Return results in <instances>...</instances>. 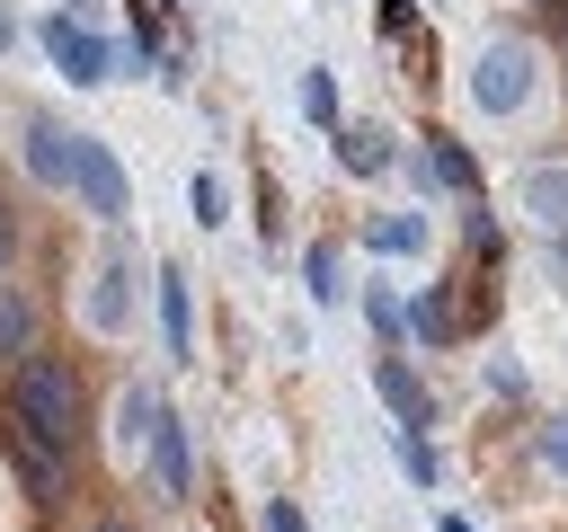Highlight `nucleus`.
Masks as SVG:
<instances>
[{"label":"nucleus","instance_id":"nucleus-1","mask_svg":"<svg viewBox=\"0 0 568 532\" xmlns=\"http://www.w3.org/2000/svg\"><path fill=\"white\" fill-rule=\"evenodd\" d=\"M9 443L27 461L36 488L62 479L71 443H80V381L62 355H18V381H9Z\"/></svg>","mask_w":568,"mask_h":532},{"label":"nucleus","instance_id":"nucleus-2","mask_svg":"<svg viewBox=\"0 0 568 532\" xmlns=\"http://www.w3.org/2000/svg\"><path fill=\"white\" fill-rule=\"evenodd\" d=\"M532 98V44H479V62H470V106L479 115H515Z\"/></svg>","mask_w":568,"mask_h":532},{"label":"nucleus","instance_id":"nucleus-3","mask_svg":"<svg viewBox=\"0 0 568 532\" xmlns=\"http://www.w3.org/2000/svg\"><path fill=\"white\" fill-rule=\"evenodd\" d=\"M98 222H124V204H133V186H124V168H115V151L98 142V133H71V177H62Z\"/></svg>","mask_w":568,"mask_h":532},{"label":"nucleus","instance_id":"nucleus-4","mask_svg":"<svg viewBox=\"0 0 568 532\" xmlns=\"http://www.w3.org/2000/svg\"><path fill=\"white\" fill-rule=\"evenodd\" d=\"M44 53H53V71L71 80V89H98V80H115V53L62 9V18H44Z\"/></svg>","mask_w":568,"mask_h":532},{"label":"nucleus","instance_id":"nucleus-5","mask_svg":"<svg viewBox=\"0 0 568 532\" xmlns=\"http://www.w3.org/2000/svg\"><path fill=\"white\" fill-rule=\"evenodd\" d=\"M133 275H142V266H133V248H106V257H98V284H89V328H106V337H115V328L133 319Z\"/></svg>","mask_w":568,"mask_h":532},{"label":"nucleus","instance_id":"nucleus-6","mask_svg":"<svg viewBox=\"0 0 568 532\" xmlns=\"http://www.w3.org/2000/svg\"><path fill=\"white\" fill-rule=\"evenodd\" d=\"M142 443H151V479H160V497H186V488H195V461H186V434H178L169 408H151Z\"/></svg>","mask_w":568,"mask_h":532},{"label":"nucleus","instance_id":"nucleus-7","mask_svg":"<svg viewBox=\"0 0 568 532\" xmlns=\"http://www.w3.org/2000/svg\"><path fill=\"white\" fill-rule=\"evenodd\" d=\"M515 204H524L541 231H568V160H541V168H524Z\"/></svg>","mask_w":568,"mask_h":532},{"label":"nucleus","instance_id":"nucleus-8","mask_svg":"<svg viewBox=\"0 0 568 532\" xmlns=\"http://www.w3.org/2000/svg\"><path fill=\"white\" fill-rule=\"evenodd\" d=\"M373 390L390 399V417H399V434H426V390H417V372H408L399 355H382V364H373Z\"/></svg>","mask_w":568,"mask_h":532},{"label":"nucleus","instance_id":"nucleus-9","mask_svg":"<svg viewBox=\"0 0 568 532\" xmlns=\"http://www.w3.org/2000/svg\"><path fill=\"white\" fill-rule=\"evenodd\" d=\"M160 346L186 364L195 355V301H186V275H160Z\"/></svg>","mask_w":568,"mask_h":532},{"label":"nucleus","instance_id":"nucleus-10","mask_svg":"<svg viewBox=\"0 0 568 532\" xmlns=\"http://www.w3.org/2000/svg\"><path fill=\"white\" fill-rule=\"evenodd\" d=\"M337 168H355V177H382V168H390V133H373V124H346V133H337Z\"/></svg>","mask_w":568,"mask_h":532},{"label":"nucleus","instance_id":"nucleus-11","mask_svg":"<svg viewBox=\"0 0 568 532\" xmlns=\"http://www.w3.org/2000/svg\"><path fill=\"white\" fill-rule=\"evenodd\" d=\"M27 168H36L44 186H62V177H71V133H62V124H36V133H27Z\"/></svg>","mask_w":568,"mask_h":532},{"label":"nucleus","instance_id":"nucleus-12","mask_svg":"<svg viewBox=\"0 0 568 532\" xmlns=\"http://www.w3.org/2000/svg\"><path fill=\"white\" fill-rule=\"evenodd\" d=\"M426 168H435L453 195H479V168H470V151H462L453 133H426Z\"/></svg>","mask_w":568,"mask_h":532},{"label":"nucleus","instance_id":"nucleus-13","mask_svg":"<svg viewBox=\"0 0 568 532\" xmlns=\"http://www.w3.org/2000/svg\"><path fill=\"white\" fill-rule=\"evenodd\" d=\"M364 248H382V257H417V248H426V222H417V213H390V222L364 231Z\"/></svg>","mask_w":568,"mask_h":532},{"label":"nucleus","instance_id":"nucleus-14","mask_svg":"<svg viewBox=\"0 0 568 532\" xmlns=\"http://www.w3.org/2000/svg\"><path fill=\"white\" fill-rule=\"evenodd\" d=\"M27 346H36V310H27V293L0 284V355H27Z\"/></svg>","mask_w":568,"mask_h":532},{"label":"nucleus","instance_id":"nucleus-15","mask_svg":"<svg viewBox=\"0 0 568 532\" xmlns=\"http://www.w3.org/2000/svg\"><path fill=\"white\" fill-rule=\"evenodd\" d=\"M186 195H195V222H204V231H222V213H231L222 177H213V168H195V186H186Z\"/></svg>","mask_w":568,"mask_h":532},{"label":"nucleus","instance_id":"nucleus-16","mask_svg":"<svg viewBox=\"0 0 568 532\" xmlns=\"http://www.w3.org/2000/svg\"><path fill=\"white\" fill-rule=\"evenodd\" d=\"M302 106L328 124V115H337V80H328V71H311V80H302Z\"/></svg>","mask_w":568,"mask_h":532},{"label":"nucleus","instance_id":"nucleus-17","mask_svg":"<svg viewBox=\"0 0 568 532\" xmlns=\"http://www.w3.org/2000/svg\"><path fill=\"white\" fill-rule=\"evenodd\" d=\"M311 293H320V301L346 293V284H337V248H311Z\"/></svg>","mask_w":568,"mask_h":532},{"label":"nucleus","instance_id":"nucleus-18","mask_svg":"<svg viewBox=\"0 0 568 532\" xmlns=\"http://www.w3.org/2000/svg\"><path fill=\"white\" fill-rule=\"evenodd\" d=\"M399 461H408L417 488H435V452H426V434H399Z\"/></svg>","mask_w":568,"mask_h":532},{"label":"nucleus","instance_id":"nucleus-19","mask_svg":"<svg viewBox=\"0 0 568 532\" xmlns=\"http://www.w3.org/2000/svg\"><path fill=\"white\" fill-rule=\"evenodd\" d=\"M541 461L568 470V417H541Z\"/></svg>","mask_w":568,"mask_h":532},{"label":"nucleus","instance_id":"nucleus-20","mask_svg":"<svg viewBox=\"0 0 568 532\" xmlns=\"http://www.w3.org/2000/svg\"><path fill=\"white\" fill-rule=\"evenodd\" d=\"M266 532H311V514H302L293 497H275V505H266Z\"/></svg>","mask_w":568,"mask_h":532},{"label":"nucleus","instance_id":"nucleus-21","mask_svg":"<svg viewBox=\"0 0 568 532\" xmlns=\"http://www.w3.org/2000/svg\"><path fill=\"white\" fill-rule=\"evenodd\" d=\"M9 44H18V18H9V9H0V53H9Z\"/></svg>","mask_w":568,"mask_h":532},{"label":"nucleus","instance_id":"nucleus-22","mask_svg":"<svg viewBox=\"0 0 568 532\" xmlns=\"http://www.w3.org/2000/svg\"><path fill=\"white\" fill-rule=\"evenodd\" d=\"M89 532H133V523H115V514H106V523H89Z\"/></svg>","mask_w":568,"mask_h":532},{"label":"nucleus","instance_id":"nucleus-23","mask_svg":"<svg viewBox=\"0 0 568 532\" xmlns=\"http://www.w3.org/2000/svg\"><path fill=\"white\" fill-rule=\"evenodd\" d=\"M444 532H470V523H462V514H444Z\"/></svg>","mask_w":568,"mask_h":532},{"label":"nucleus","instance_id":"nucleus-24","mask_svg":"<svg viewBox=\"0 0 568 532\" xmlns=\"http://www.w3.org/2000/svg\"><path fill=\"white\" fill-rule=\"evenodd\" d=\"M0 266H9V222H0Z\"/></svg>","mask_w":568,"mask_h":532},{"label":"nucleus","instance_id":"nucleus-25","mask_svg":"<svg viewBox=\"0 0 568 532\" xmlns=\"http://www.w3.org/2000/svg\"><path fill=\"white\" fill-rule=\"evenodd\" d=\"M541 9H568V0H541Z\"/></svg>","mask_w":568,"mask_h":532}]
</instances>
